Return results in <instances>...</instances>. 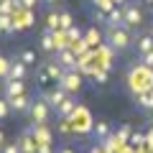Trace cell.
Here are the masks:
<instances>
[{"instance_id":"1","label":"cell","mask_w":153,"mask_h":153,"mask_svg":"<svg viewBox=\"0 0 153 153\" xmlns=\"http://www.w3.org/2000/svg\"><path fill=\"white\" fill-rule=\"evenodd\" d=\"M105 41H107V46L115 51V54H120V51L133 49L135 36H133V31L128 26H123V28H105Z\"/></svg>"},{"instance_id":"2","label":"cell","mask_w":153,"mask_h":153,"mask_svg":"<svg viewBox=\"0 0 153 153\" xmlns=\"http://www.w3.org/2000/svg\"><path fill=\"white\" fill-rule=\"evenodd\" d=\"M51 115H54V107L46 102L44 94H36V97H33L31 110L26 112V117H28V123H31V125H49Z\"/></svg>"},{"instance_id":"3","label":"cell","mask_w":153,"mask_h":153,"mask_svg":"<svg viewBox=\"0 0 153 153\" xmlns=\"http://www.w3.org/2000/svg\"><path fill=\"white\" fill-rule=\"evenodd\" d=\"M123 16H125V26L130 31H140L143 23H146V13H143V8L138 5L135 0H128L123 5Z\"/></svg>"},{"instance_id":"4","label":"cell","mask_w":153,"mask_h":153,"mask_svg":"<svg viewBox=\"0 0 153 153\" xmlns=\"http://www.w3.org/2000/svg\"><path fill=\"white\" fill-rule=\"evenodd\" d=\"M56 84H59L66 94H76L79 89H82V76H79L76 69H69V71H64V76H61Z\"/></svg>"},{"instance_id":"5","label":"cell","mask_w":153,"mask_h":153,"mask_svg":"<svg viewBox=\"0 0 153 153\" xmlns=\"http://www.w3.org/2000/svg\"><path fill=\"white\" fill-rule=\"evenodd\" d=\"M76 110H79V100H76V94H69V97L54 110V115L59 117V120H71V117L76 115Z\"/></svg>"},{"instance_id":"6","label":"cell","mask_w":153,"mask_h":153,"mask_svg":"<svg viewBox=\"0 0 153 153\" xmlns=\"http://www.w3.org/2000/svg\"><path fill=\"white\" fill-rule=\"evenodd\" d=\"M54 61H59V64L64 66L66 71L79 66V56H76V51L71 49V46H66V49H59V51L54 54Z\"/></svg>"},{"instance_id":"7","label":"cell","mask_w":153,"mask_h":153,"mask_svg":"<svg viewBox=\"0 0 153 153\" xmlns=\"http://www.w3.org/2000/svg\"><path fill=\"white\" fill-rule=\"evenodd\" d=\"M38 49L44 51V54H51V56H54L56 51H59V44H56V31H49V28H46V31L38 36Z\"/></svg>"},{"instance_id":"8","label":"cell","mask_w":153,"mask_h":153,"mask_svg":"<svg viewBox=\"0 0 153 153\" xmlns=\"http://www.w3.org/2000/svg\"><path fill=\"white\" fill-rule=\"evenodd\" d=\"M135 54H148L153 51V31H135Z\"/></svg>"},{"instance_id":"9","label":"cell","mask_w":153,"mask_h":153,"mask_svg":"<svg viewBox=\"0 0 153 153\" xmlns=\"http://www.w3.org/2000/svg\"><path fill=\"white\" fill-rule=\"evenodd\" d=\"M33 97H36V94L26 92V94H18V97L8 100V102H10V110H13V112H18V115H26L28 110H31V105H33Z\"/></svg>"},{"instance_id":"10","label":"cell","mask_w":153,"mask_h":153,"mask_svg":"<svg viewBox=\"0 0 153 153\" xmlns=\"http://www.w3.org/2000/svg\"><path fill=\"white\" fill-rule=\"evenodd\" d=\"M41 94H44V97H46V102H49V105H51V107H54V110L59 107V105L64 102L66 97H69V94H66L64 89L59 87V84H54V87H49V89H41Z\"/></svg>"},{"instance_id":"11","label":"cell","mask_w":153,"mask_h":153,"mask_svg":"<svg viewBox=\"0 0 153 153\" xmlns=\"http://www.w3.org/2000/svg\"><path fill=\"white\" fill-rule=\"evenodd\" d=\"M26 92H28V87L21 79H5V82H3V94H5L8 100L18 97V94H26Z\"/></svg>"},{"instance_id":"12","label":"cell","mask_w":153,"mask_h":153,"mask_svg":"<svg viewBox=\"0 0 153 153\" xmlns=\"http://www.w3.org/2000/svg\"><path fill=\"white\" fill-rule=\"evenodd\" d=\"M112 135V128H110V123L105 120V117H97V120L92 123V138L97 143H102V140H107V138Z\"/></svg>"},{"instance_id":"13","label":"cell","mask_w":153,"mask_h":153,"mask_svg":"<svg viewBox=\"0 0 153 153\" xmlns=\"http://www.w3.org/2000/svg\"><path fill=\"white\" fill-rule=\"evenodd\" d=\"M16 143L21 146V151H23V153H36V151H38V140L33 138V133L28 130V128L16 138Z\"/></svg>"},{"instance_id":"14","label":"cell","mask_w":153,"mask_h":153,"mask_svg":"<svg viewBox=\"0 0 153 153\" xmlns=\"http://www.w3.org/2000/svg\"><path fill=\"white\" fill-rule=\"evenodd\" d=\"M28 130L33 133V138H36L38 143H51V146H54V135H51L49 125H31V123H28Z\"/></svg>"},{"instance_id":"15","label":"cell","mask_w":153,"mask_h":153,"mask_svg":"<svg viewBox=\"0 0 153 153\" xmlns=\"http://www.w3.org/2000/svg\"><path fill=\"white\" fill-rule=\"evenodd\" d=\"M33 76H36V84L41 89H49V84L54 82V79H51V74H49V69H46V64L44 61H41V64L36 66V69H33Z\"/></svg>"},{"instance_id":"16","label":"cell","mask_w":153,"mask_h":153,"mask_svg":"<svg viewBox=\"0 0 153 153\" xmlns=\"http://www.w3.org/2000/svg\"><path fill=\"white\" fill-rule=\"evenodd\" d=\"M28 74H31V66H26L23 61H18L16 56H13V64H10V79H21V82H26Z\"/></svg>"},{"instance_id":"17","label":"cell","mask_w":153,"mask_h":153,"mask_svg":"<svg viewBox=\"0 0 153 153\" xmlns=\"http://www.w3.org/2000/svg\"><path fill=\"white\" fill-rule=\"evenodd\" d=\"M16 59H18V61H23L26 66H31V69H36V66L41 64V61H38V54H36L33 49H28V46L18 51V56H16Z\"/></svg>"},{"instance_id":"18","label":"cell","mask_w":153,"mask_h":153,"mask_svg":"<svg viewBox=\"0 0 153 153\" xmlns=\"http://www.w3.org/2000/svg\"><path fill=\"white\" fill-rule=\"evenodd\" d=\"M123 26H125L123 8H112V10L107 13V23H105V28H123Z\"/></svg>"},{"instance_id":"19","label":"cell","mask_w":153,"mask_h":153,"mask_svg":"<svg viewBox=\"0 0 153 153\" xmlns=\"http://www.w3.org/2000/svg\"><path fill=\"white\" fill-rule=\"evenodd\" d=\"M44 64H46V69H49V74H51V79H54V82H59V79H61V76H64V66H61L59 64V61H54V59H51V61H44Z\"/></svg>"},{"instance_id":"20","label":"cell","mask_w":153,"mask_h":153,"mask_svg":"<svg viewBox=\"0 0 153 153\" xmlns=\"http://www.w3.org/2000/svg\"><path fill=\"white\" fill-rule=\"evenodd\" d=\"M84 41H87L89 46H102V41H105V33H100L97 28H89V31L84 33Z\"/></svg>"},{"instance_id":"21","label":"cell","mask_w":153,"mask_h":153,"mask_svg":"<svg viewBox=\"0 0 153 153\" xmlns=\"http://www.w3.org/2000/svg\"><path fill=\"white\" fill-rule=\"evenodd\" d=\"M46 28L49 31H61V18L56 10H49V16H46Z\"/></svg>"},{"instance_id":"22","label":"cell","mask_w":153,"mask_h":153,"mask_svg":"<svg viewBox=\"0 0 153 153\" xmlns=\"http://www.w3.org/2000/svg\"><path fill=\"white\" fill-rule=\"evenodd\" d=\"M10 64H13V59H8V56H0V82L10 79Z\"/></svg>"},{"instance_id":"23","label":"cell","mask_w":153,"mask_h":153,"mask_svg":"<svg viewBox=\"0 0 153 153\" xmlns=\"http://www.w3.org/2000/svg\"><path fill=\"white\" fill-rule=\"evenodd\" d=\"M10 112H13V110H10V102H8L5 94L0 92V123H5L8 117H10Z\"/></svg>"},{"instance_id":"24","label":"cell","mask_w":153,"mask_h":153,"mask_svg":"<svg viewBox=\"0 0 153 153\" xmlns=\"http://www.w3.org/2000/svg\"><path fill=\"white\" fill-rule=\"evenodd\" d=\"M0 33H16V28H13V16H0Z\"/></svg>"},{"instance_id":"25","label":"cell","mask_w":153,"mask_h":153,"mask_svg":"<svg viewBox=\"0 0 153 153\" xmlns=\"http://www.w3.org/2000/svg\"><path fill=\"white\" fill-rule=\"evenodd\" d=\"M59 18H61V31H69V28L74 26V18H71V13H69V10H61V13H59Z\"/></svg>"},{"instance_id":"26","label":"cell","mask_w":153,"mask_h":153,"mask_svg":"<svg viewBox=\"0 0 153 153\" xmlns=\"http://www.w3.org/2000/svg\"><path fill=\"white\" fill-rule=\"evenodd\" d=\"M138 64H143L146 69H153V51H148V54H140V56H138Z\"/></svg>"},{"instance_id":"27","label":"cell","mask_w":153,"mask_h":153,"mask_svg":"<svg viewBox=\"0 0 153 153\" xmlns=\"http://www.w3.org/2000/svg\"><path fill=\"white\" fill-rule=\"evenodd\" d=\"M0 153H23V151H21V146H18V143H16V140H13V143H10V140H8V143H5V146L0 148Z\"/></svg>"},{"instance_id":"28","label":"cell","mask_w":153,"mask_h":153,"mask_svg":"<svg viewBox=\"0 0 153 153\" xmlns=\"http://www.w3.org/2000/svg\"><path fill=\"white\" fill-rule=\"evenodd\" d=\"M130 143H133L135 148H143V146H146V135H140V133H133Z\"/></svg>"},{"instance_id":"29","label":"cell","mask_w":153,"mask_h":153,"mask_svg":"<svg viewBox=\"0 0 153 153\" xmlns=\"http://www.w3.org/2000/svg\"><path fill=\"white\" fill-rule=\"evenodd\" d=\"M117 138H120V143H125V140H130V128H128V125H123L120 128V130H117Z\"/></svg>"},{"instance_id":"30","label":"cell","mask_w":153,"mask_h":153,"mask_svg":"<svg viewBox=\"0 0 153 153\" xmlns=\"http://www.w3.org/2000/svg\"><path fill=\"white\" fill-rule=\"evenodd\" d=\"M56 153H79V151H76L74 146H69V143H59V146H56Z\"/></svg>"},{"instance_id":"31","label":"cell","mask_w":153,"mask_h":153,"mask_svg":"<svg viewBox=\"0 0 153 153\" xmlns=\"http://www.w3.org/2000/svg\"><path fill=\"white\" fill-rule=\"evenodd\" d=\"M36 5H41V0H21V8H26V10H33Z\"/></svg>"},{"instance_id":"32","label":"cell","mask_w":153,"mask_h":153,"mask_svg":"<svg viewBox=\"0 0 153 153\" xmlns=\"http://www.w3.org/2000/svg\"><path fill=\"white\" fill-rule=\"evenodd\" d=\"M36 153H56V151H54L51 143H38V151H36Z\"/></svg>"},{"instance_id":"33","label":"cell","mask_w":153,"mask_h":153,"mask_svg":"<svg viewBox=\"0 0 153 153\" xmlns=\"http://www.w3.org/2000/svg\"><path fill=\"white\" fill-rule=\"evenodd\" d=\"M66 36H69V38H74V41H76V38H82V31H79L76 26H71L69 31H66Z\"/></svg>"},{"instance_id":"34","label":"cell","mask_w":153,"mask_h":153,"mask_svg":"<svg viewBox=\"0 0 153 153\" xmlns=\"http://www.w3.org/2000/svg\"><path fill=\"white\" fill-rule=\"evenodd\" d=\"M59 3H61V0H41V5H44L46 10H54V8L59 5Z\"/></svg>"},{"instance_id":"35","label":"cell","mask_w":153,"mask_h":153,"mask_svg":"<svg viewBox=\"0 0 153 153\" xmlns=\"http://www.w3.org/2000/svg\"><path fill=\"white\" fill-rule=\"evenodd\" d=\"M146 146H148V148H153V128L146 133Z\"/></svg>"},{"instance_id":"36","label":"cell","mask_w":153,"mask_h":153,"mask_svg":"<svg viewBox=\"0 0 153 153\" xmlns=\"http://www.w3.org/2000/svg\"><path fill=\"white\" fill-rule=\"evenodd\" d=\"M5 143H8V138H5V133H3V130H0V148H3V146H5Z\"/></svg>"},{"instance_id":"37","label":"cell","mask_w":153,"mask_h":153,"mask_svg":"<svg viewBox=\"0 0 153 153\" xmlns=\"http://www.w3.org/2000/svg\"><path fill=\"white\" fill-rule=\"evenodd\" d=\"M0 3H3V0H0Z\"/></svg>"}]
</instances>
